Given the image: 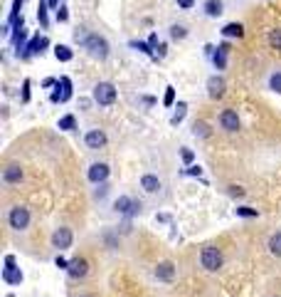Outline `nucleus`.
<instances>
[{
    "instance_id": "nucleus-35",
    "label": "nucleus",
    "mask_w": 281,
    "mask_h": 297,
    "mask_svg": "<svg viewBox=\"0 0 281 297\" xmlns=\"http://www.w3.org/2000/svg\"><path fill=\"white\" fill-rule=\"evenodd\" d=\"M183 173L185 176H203V169H200V166H187Z\"/></svg>"
},
{
    "instance_id": "nucleus-4",
    "label": "nucleus",
    "mask_w": 281,
    "mask_h": 297,
    "mask_svg": "<svg viewBox=\"0 0 281 297\" xmlns=\"http://www.w3.org/2000/svg\"><path fill=\"white\" fill-rule=\"evenodd\" d=\"M8 223L13 231H25L30 226V211L25 206H13L8 213Z\"/></svg>"
},
{
    "instance_id": "nucleus-30",
    "label": "nucleus",
    "mask_w": 281,
    "mask_h": 297,
    "mask_svg": "<svg viewBox=\"0 0 281 297\" xmlns=\"http://www.w3.org/2000/svg\"><path fill=\"white\" fill-rule=\"evenodd\" d=\"M163 104H166V106H173V104H175V87H166V97H163Z\"/></svg>"
},
{
    "instance_id": "nucleus-1",
    "label": "nucleus",
    "mask_w": 281,
    "mask_h": 297,
    "mask_svg": "<svg viewBox=\"0 0 281 297\" xmlns=\"http://www.w3.org/2000/svg\"><path fill=\"white\" fill-rule=\"evenodd\" d=\"M222 250L217 245H205L203 253H200V265H203L207 273H217L222 268Z\"/></svg>"
},
{
    "instance_id": "nucleus-16",
    "label": "nucleus",
    "mask_w": 281,
    "mask_h": 297,
    "mask_svg": "<svg viewBox=\"0 0 281 297\" xmlns=\"http://www.w3.org/2000/svg\"><path fill=\"white\" fill-rule=\"evenodd\" d=\"M106 134L101 131V129H92V131H87V136H84V144L89 146V148H104L106 146Z\"/></svg>"
},
{
    "instance_id": "nucleus-18",
    "label": "nucleus",
    "mask_w": 281,
    "mask_h": 297,
    "mask_svg": "<svg viewBox=\"0 0 281 297\" xmlns=\"http://www.w3.org/2000/svg\"><path fill=\"white\" fill-rule=\"evenodd\" d=\"M141 189H143L146 193H155V191H160V178L153 176V173H143V176H141Z\"/></svg>"
},
{
    "instance_id": "nucleus-8",
    "label": "nucleus",
    "mask_w": 281,
    "mask_h": 297,
    "mask_svg": "<svg viewBox=\"0 0 281 297\" xmlns=\"http://www.w3.org/2000/svg\"><path fill=\"white\" fill-rule=\"evenodd\" d=\"M72 240H74V233H72V228H67V226H62V228H57L55 233H52V245L62 253V250H67V248H72Z\"/></svg>"
},
{
    "instance_id": "nucleus-10",
    "label": "nucleus",
    "mask_w": 281,
    "mask_h": 297,
    "mask_svg": "<svg viewBox=\"0 0 281 297\" xmlns=\"http://www.w3.org/2000/svg\"><path fill=\"white\" fill-rule=\"evenodd\" d=\"M3 280H5L8 285H20V282H22V273H20V268H15V257H13V255H5Z\"/></svg>"
},
{
    "instance_id": "nucleus-12",
    "label": "nucleus",
    "mask_w": 281,
    "mask_h": 297,
    "mask_svg": "<svg viewBox=\"0 0 281 297\" xmlns=\"http://www.w3.org/2000/svg\"><path fill=\"white\" fill-rule=\"evenodd\" d=\"M69 97H72V80L69 77H59V82H57V92H52V102L55 104H64V102H69Z\"/></svg>"
},
{
    "instance_id": "nucleus-34",
    "label": "nucleus",
    "mask_w": 281,
    "mask_h": 297,
    "mask_svg": "<svg viewBox=\"0 0 281 297\" xmlns=\"http://www.w3.org/2000/svg\"><path fill=\"white\" fill-rule=\"evenodd\" d=\"M229 196L242 198V196H244V189H242V186H229Z\"/></svg>"
},
{
    "instance_id": "nucleus-5",
    "label": "nucleus",
    "mask_w": 281,
    "mask_h": 297,
    "mask_svg": "<svg viewBox=\"0 0 281 297\" xmlns=\"http://www.w3.org/2000/svg\"><path fill=\"white\" fill-rule=\"evenodd\" d=\"M205 55L212 60V64H215V69H225L227 67V55H229V45L227 42H222V45H207L205 47Z\"/></svg>"
},
{
    "instance_id": "nucleus-17",
    "label": "nucleus",
    "mask_w": 281,
    "mask_h": 297,
    "mask_svg": "<svg viewBox=\"0 0 281 297\" xmlns=\"http://www.w3.org/2000/svg\"><path fill=\"white\" fill-rule=\"evenodd\" d=\"M3 181L5 183H20L22 181V166L20 164H8L3 169Z\"/></svg>"
},
{
    "instance_id": "nucleus-29",
    "label": "nucleus",
    "mask_w": 281,
    "mask_h": 297,
    "mask_svg": "<svg viewBox=\"0 0 281 297\" xmlns=\"http://www.w3.org/2000/svg\"><path fill=\"white\" fill-rule=\"evenodd\" d=\"M180 159L187 164V166H192V159H195V154H192V148H187V146H183L180 148Z\"/></svg>"
},
{
    "instance_id": "nucleus-38",
    "label": "nucleus",
    "mask_w": 281,
    "mask_h": 297,
    "mask_svg": "<svg viewBox=\"0 0 281 297\" xmlns=\"http://www.w3.org/2000/svg\"><path fill=\"white\" fill-rule=\"evenodd\" d=\"M192 5H195V0H178V8L180 10H190Z\"/></svg>"
},
{
    "instance_id": "nucleus-33",
    "label": "nucleus",
    "mask_w": 281,
    "mask_h": 297,
    "mask_svg": "<svg viewBox=\"0 0 281 297\" xmlns=\"http://www.w3.org/2000/svg\"><path fill=\"white\" fill-rule=\"evenodd\" d=\"M55 265H57L59 270H67V268H69V260L62 257V255H57V257H55Z\"/></svg>"
},
{
    "instance_id": "nucleus-20",
    "label": "nucleus",
    "mask_w": 281,
    "mask_h": 297,
    "mask_svg": "<svg viewBox=\"0 0 281 297\" xmlns=\"http://www.w3.org/2000/svg\"><path fill=\"white\" fill-rule=\"evenodd\" d=\"M222 35L225 37H244V25L242 22H227L222 27Z\"/></svg>"
},
{
    "instance_id": "nucleus-32",
    "label": "nucleus",
    "mask_w": 281,
    "mask_h": 297,
    "mask_svg": "<svg viewBox=\"0 0 281 297\" xmlns=\"http://www.w3.org/2000/svg\"><path fill=\"white\" fill-rule=\"evenodd\" d=\"M37 18H39V25H42V27H47V10H45V0H39V13H37Z\"/></svg>"
},
{
    "instance_id": "nucleus-9",
    "label": "nucleus",
    "mask_w": 281,
    "mask_h": 297,
    "mask_svg": "<svg viewBox=\"0 0 281 297\" xmlns=\"http://www.w3.org/2000/svg\"><path fill=\"white\" fill-rule=\"evenodd\" d=\"M47 45H50V40H47L45 35H35L32 40L27 42V47H25V52H22L20 60H27V57H35V55H42Z\"/></svg>"
},
{
    "instance_id": "nucleus-3",
    "label": "nucleus",
    "mask_w": 281,
    "mask_h": 297,
    "mask_svg": "<svg viewBox=\"0 0 281 297\" xmlns=\"http://www.w3.org/2000/svg\"><path fill=\"white\" fill-rule=\"evenodd\" d=\"M92 97L99 106H111L116 102V87L111 82H99L94 89H92Z\"/></svg>"
},
{
    "instance_id": "nucleus-36",
    "label": "nucleus",
    "mask_w": 281,
    "mask_h": 297,
    "mask_svg": "<svg viewBox=\"0 0 281 297\" xmlns=\"http://www.w3.org/2000/svg\"><path fill=\"white\" fill-rule=\"evenodd\" d=\"M57 20H59V22H67V20H69V13H67V5H62V8L57 10Z\"/></svg>"
},
{
    "instance_id": "nucleus-25",
    "label": "nucleus",
    "mask_w": 281,
    "mask_h": 297,
    "mask_svg": "<svg viewBox=\"0 0 281 297\" xmlns=\"http://www.w3.org/2000/svg\"><path fill=\"white\" fill-rule=\"evenodd\" d=\"M57 127H59L62 131H74V129H76V119H74V114H64V117L57 122Z\"/></svg>"
},
{
    "instance_id": "nucleus-39",
    "label": "nucleus",
    "mask_w": 281,
    "mask_h": 297,
    "mask_svg": "<svg viewBox=\"0 0 281 297\" xmlns=\"http://www.w3.org/2000/svg\"><path fill=\"white\" fill-rule=\"evenodd\" d=\"M106 193H109V186H106V183H101V186H99V191H96L94 196H96V198H104Z\"/></svg>"
},
{
    "instance_id": "nucleus-13",
    "label": "nucleus",
    "mask_w": 281,
    "mask_h": 297,
    "mask_svg": "<svg viewBox=\"0 0 281 297\" xmlns=\"http://www.w3.org/2000/svg\"><path fill=\"white\" fill-rule=\"evenodd\" d=\"M220 127L229 134L239 131V117H237V111L234 109H225L222 114H220Z\"/></svg>"
},
{
    "instance_id": "nucleus-14",
    "label": "nucleus",
    "mask_w": 281,
    "mask_h": 297,
    "mask_svg": "<svg viewBox=\"0 0 281 297\" xmlns=\"http://www.w3.org/2000/svg\"><path fill=\"white\" fill-rule=\"evenodd\" d=\"M153 275H155L160 282H173V277H175V265L170 263V260H163V263L155 265Z\"/></svg>"
},
{
    "instance_id": "nucleus-15",
    "label": "nucleus",
    "mask_w": 281,
    "mask_h": 297,
    "mask_svg": "<svg viewBox=\"0 0 281 297\" xmlns=\"http://www.w3.org/2000/svg\"><path fill=\"white\" fill-rule=\"evenodd\" d=\"M225 89H227V85H225V80L220 77V74H212V77L207 80V97L210 99H220L225 94Z\"/></svg>"
},
{
    "instance_id": "nucleus-28",
    "label": "nucleus",
    "mask_w": 281,
    "mask_h": 297,
    "mask_svg": "<svg viewBox=\"0 0 281 297\" xmlns=\"http://www.w3.org/2000/svg\"><path fill=\"white\" fill-rule=\"evenodd\" d=\"M269 89H274V92H281V69L271 72V77H269Z\"/></svg>"
},
{
    "instance_id": "nucleus-19",
    "label": "nucleus",
    "mask_w": 281,
    "mask_h": 297,
    "mask_svg": "<svg viewBox=\"0 0 281 297\" xmlns=\"http://www.w3.org/2000/svg\"><path fill=\"white\" fill-rule=\"evenodd\" d=\"M203 10H205L207 18H220L225 13V3H222V0H205Z\"/></svg>"
},
{
    "instance_id": "nucleus-7",
    "label": "nucleus",
    "mask_w": 281,
    "mask_h": 297,
    "mask_svg": "<svg viewBox=\"0 0 281 297\" xmlns=\"http://www.w3.org/2000/svg\"><path fill=\"white\" fill-rule=\"evenodd\" d=\"M87 273H89V260H87V257H72V260H69L67 275H69L72 280H82V277H87Z\"/></svg>"
},
{
    "instance_id": "nucleus-37",
    "label": "nucleus",
    "mask_w": 281,
    "mask_h": 297,
    "mask_svg": "<svg viewBox=\"0 0 281 297\" xmlns=\"http://www.w3.org/2000/svg\"><path fill=\"white\" fill-rule=\"evenodd\" d=\"M22 102H30V80L22 82Z\"/></svg>"
},
{
    "instance_id": "nucleus-27",
    "label": "nucleus",
    "mask_w": 281,
    "mask_h": 297,
    "mask_svg": "<svg viewBox=\"0 0 281 297\" xmlns=\"http://www.w3.org/2000/svg\"><path fill=\"white\" fill-rule=\"evenodd\" d=\"M170 37L173 40H183V37H187V27L185 25H170Z\"/></svg>"
},
{
    "instance_id": "nucleus-22",
    "label": "nucleus",
    "mask_w": 281,
    "mask_h": 297,
    "mask_svg": "<svg viewBox=\"0 0 281 297\" xmlns=\"http://www.w3.org/2000/svg\"><path fill=\"white\" fill-rule=\"evenodd\" d=\"M55 57H57L59 62H72L74 52H72L69 45H57V47H55Z\"/></svg>"
},
{
    "instance_id": "nucleus-21",
    "label": "nucleus",
    "mask_w": 281,
    "mask_h": 297,
    "mask_svg": "<svg viewBox=\"0 0 281 297\" xmlns=\"http://www.w3.org/2000/svg\"><path fill=\"white\" fill-rule=\"evenodd\" d=\"M185 114H187V104H185V102H178V106H175V114L170 117V124H173V127H178V124H183V119H185Z\"/></svg>"
},
{
    "instance_id": "nucleus-2",
    "label": "nucleus",
    "mask_w": 281,
    "mask_h": 297,
    "mask_svg": "<svg viewBox=\"0 0 281 297\" xmlns=\"http://www.w3.org/2000/svg\"><path fill=\"white\" fill-rule=\"evenodd\" d=\"M84 47H87V50H89V55H92V57H96V60H106V57H109V50H111V47H109V42H106V37L94 35V32H89Z\"/></svg>"
},
{
    "instance_id": "nucleus-26",
    "label": "nucleus",
    "mask_w": 281,
    "mask_h": 297,
    "mask_svg": "<svg viewBox=\"0 0 281 297\" xmlns=\"http://www.w3.org/2000/svg\"><path fill=\"white\" fill-rule=\"evenodd\" d=\"M210 131H212V129H210V124H207V122H195V124H192V134H195V136H200V139L210 136Z\"/></svg>"
},
{
    "instance_id": "nucleus-31",
    "label": "nucleus",
    "mask_w": 281,
    "mask_h": 297,
    "mask_svg": "<svg viewBox=\"0 0 281 297\" xmlns=\"http://www.w3.org/2000/svg\"><path fill=\"white\" fill-rule=\"evenodd\" d=\"M237 215H242V218H254V215H257V208H249V206H239V208H237Z\"/></svg>"
},
{
    "instance_id": "nucleus-6",
    "label": "nucleus",
    "mask_w": 281,
    "mask_h": 297,
    "mask_svg": "<svg viewBox=\"0 0 281 297\" xmlns=\"http://www.w3.org/2000/svg\"><path fill=\"white\" fill-rule=\"evenodd\" d=\"M113 211L121 213V215H126V218H133L141 211V201H136L131 196H118L116 203H113Z\"/></svg>"
},
{
    "instance_id": "nucleus-23",
    "label": "nucleus",
    "mask_w": 281,
    "mask_h": 297,
    "mask_svg": "<svg viewBox=\"0 0 281 297\" xmlns=\"http://www.w3.org/2000/svg\"><path fill=\"white\" fill-rule=\"evenodd\" d=\"M266 42H269V47H274V50H281V27H274V30H269V35H266Z\"/></svg>"
},
{
    "instance_id": "nucleus-40",
    "label": "nucleus",
    "mask_w": 281,
    "mask_h": 297,
    "mask_svg": "<svg viewBox=\"0 0 281 297\" xmlns=\"http://www.w3.org/2000/svg\"><path fill=\"white\" fill-rule=\"evenodd\" d=\"M84 297H92V295H84Z\"/></svg>"
},
{
    "instance_id": "nucleus-24",
    "label": "nucleus",
    "mask_w": 281,
    "mask_h": 297,
    "mask_svg": "<svg viewBox=\"0 0 281 297\" xmlns=\"http://www.w3.org/2000/svg\"><path fill=\"white\" fill-rule=\"evenodd\" d=\"M269 253H271L274 257H281V231L274 233V235L269 238Z\"/></svg>"
},
{
    "instance_id": "nucleus-11",
    "label": "nucleus",
    "mask_w": 281,
    "mask_h": 297,
    "mask_svg": "<svg viewBox=\"0 0 281 297\" xmlns=\"http://www.w3.org/2000/svg\"><path fill=\"white\" fill-rule=\"evenodd\" d=\"M109 173H111V169H109V164H104V161H96V164H92L89 166V171H87V178L92 181V183H106V178H109Z\"/></svg>"
}]
</instances>
